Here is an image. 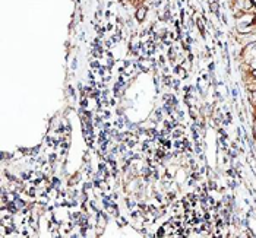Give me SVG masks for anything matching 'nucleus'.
I'll return each instance as SVG.
<instances>
[{"instance_id": "f257e3e1", "label": "nucleus", "mask_w": 256, "mask_h": 238, "mask_svg": "<svg viewBox=\"0 0 256 238\" xmlns=\"http://www.w3.org/2000/svg\"><path fill=\"white\" fill-rule=\"evenodd\" d=\"M145 12H146V9H145V7H141L138 10V13H136V18H138L139 20H142L145 18Z\"/></svg>"}, {"instance_id": "f03ea898", "label": "nucleus", "mask_w": 256, "mask_h": 238, "mask_svg": "<svg viewBox=\"0 0 256 238\" xmlns=\"http://www.w3.org/2000/svg\"><path fill=\"white\" fill-rule=\"evenodd\" d=\"M211 9H212V12H217L218 10V3H212V5H211Z\"/></svg>"}, {"instance_id": "7ed1b4c3", "label": "nucleus", "mask_w": 256, "mask_h": 238, "mask_svg": "<svg viewBox=\"0 0 256 238\" xmlns=\"http://www.w3.org/2000/svg\"><path fill=\"white\" fill-rule=\"evenodd\" d=\"M255 104H256V102H255Z\"/></svg>"}]
</instances>
